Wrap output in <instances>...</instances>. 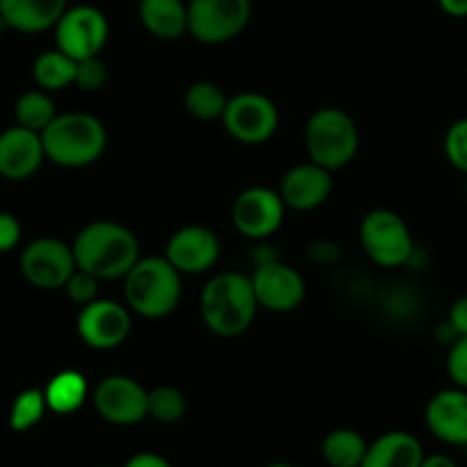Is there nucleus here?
Wrapping results in <instances>:
<instances>
[{"label": "nucleus", "instance_id": "obj_1", "mask_svg": "<svg viewBox=\"0 0 467 467\" xmlns=\"http://www.w3.org/2000/svg\"><path fill=\"white\" fill-rule=\"evenodd\" d=\"M78 269L94 274L100 281L123 278L137 265L140 242L117 222H94L82 228L73 242Z\"/></svg>", "mask_w": 467, "mask_h": 467}, {"label": "nucleus", "instance_id": "obj_2", "mask_svg": "<svg viewBox=\"0 0 467 467\" xmlns=\"http://www.w3.org/2000/svg\"><path fill=\"white\" fill-rule=\"evenodd\" d=\"M258 308L254 283L244 274H217L201 292V317L214 336H242L254 324Z\"/></svg>", "mask_w": 467, "mask_h": 467}, {"label": "nucleus", "instance_id": "obj_3", "mask_svg": "<svg viewBox=\"0 0 467 467\" xmlns=\"http://www.w3.org/2000/svg\"><path fill=\"white\" fill-rule=\"evenodd\" d=\"M46 158L59 167L78 169L96 162L108 146V130L87 112L57 114L41 132Z\"/></svg>", "mask_w": 467, "mask_h": 467}, {"label": "nucleus", "instance_id": "obj_4", "mask_svg": "<svg viewBox=\"0 0 467 467\" xmlns=\"http://www.w3.org/2000/svg\"><path fill=\"white\" fill-rule=\"evenodd\" d=\"M123 281H126L123 296H126L128 308L141 317H167L181 301V272L160 255L137 260V265L123 276Z\"/></svg>", "mask_w": 467, "mask_h": 467}, {"label": "nucleus", "instance_id": "obj_5", "mask_svg": "<svg viewBox=\"0 0 467 467\" xmlns=\"http://www.w3.org/2000/svg\"><path fill=\"white\" fill-rule=\"evenodd\" d=\"M306 150L313 162L328 171L342 169L358 153V128L337 108H322L306 123Z\"/></svg>", "mask_w": 467, "mask_h": 467}, {"label": "nucleus", "instance_id": "obj_6", "mask_svg": "<svg viewBox=\"0 0 467 467\" xmlns=\"http://www.w3.org/2000/svg\"><path fill=\"white\" fill-rule=\"evenodd\" d=\"M251 0H190V35L201 44H226L249 26Z\"/></svg>", "mask_w": 467, "mask_h": 467}, {"label": "nucleus", "instance_id": "obj_7", "mask_svg": "<svg viewBox=\"0 0 467 467\" xmlns=\"http://www.w3.org/2000/svg\"><path fill=\"white\" fill-rule=\"evenodd\" d=\"M360 242L369 258L383 267L409 263L415 244L404 219L392 210H372L360 223Z\"/></svg>", "mask_w": 467, "mask_h": 467}, {"label": "nucleus", "instance_id": "obj_8", "mask_svg": "<svg viewBox=\"0 0 467 467\" xmlns=\"http://www.w3.org/2000/svg\"><path fill=\"white\" fill-rule=\"evenodd\" d=\"M109 36V23L94 5H76L62 14L55 26V41L62 53L76 62L99 57Z\"/></svg>", "mask_w": 467, "mask_h": 467}, {"label": "nucleus", "instance_id": "obj_9", "mask_svg": "<svg viewBox=\"0 0 467 467\" xmlns=\"http://www.w3.org/2000/svg\"><path fill=\"white\" fill-rule=\"evenodd\" d=\"M222 121L233 140L242 144H265L278 128V109L267 96L244 91L228 99Z\"/></svg>", "mask_w": 467, "mask_h": 467}, {"label": "nucleus", "instance_id": "obj_10", "mask_svg": "<svg viewBox=\"0 0 467 467\" xmlns=\"http://www.w3.org/2000/svg\"><path fill=\"white\" fill-rule=\"evenodd\" d=\"M76 255L64 242L41 237L30 242L21 255V272L30 285L39 290H59L76 272Z\"/></svg>", "mask_w": 467, "mask_h": 467}, {"label": "nucleus", "instance_id": "obj_11", "mask_svg": "<svg viewBox=\"0 0 467 467\" xmlns=\"http://www.w3.org/2000/svg\"><path fill=\"white\" fill-rule=\"evenodd\" d=\"M285 208L281 192L269 187H249L235 199L231 217L242 235L251 240H265L281 228Z\"/></svg>", "mask_w": 467, "mask_h": 467}, {"label": "nucleus", "instance_id": "obj_12", "mask_svg": "<svg viewBox=\"0 0 467 467\" xmlns=\"http://www.w3.org/2000/svg\"><path fill=\"white\" fill-rule=\"evenodd\" d=\"M94 406L108 422L130 427L149 418V390H144L135 379L114 374L96 386Z\"/></svg>", "mask_w": 467, "mask_h": 467}, {"label": "nucleus", "instance_id": "obj_13", "mask_svg": "<svg viewBox=\"0 0 467 467\" xmlns=\"http://www.w3.org/2000/svg\"><path fill=\"white\" fill-rule=\"evenodd\" d=\"M130 313L117 301L96 299L82 306L78 315V336L91 349L108 351L123 345L130 333Z\"/></svg>", "mask_w": 467, "mask_h": 467}, {"label": "nucleus", "instance_id": "obj_14", "mask_svg": "<svg viewBox=\"0 0 467 467\" xmlns=\"http://www.w3.org/2000/svg\"><path fill=\"white\" fill-rule=\"evenodd\" d=\"M251 283L258 304L274 313H290L301 306L306 296V283L301 274L290 265L276 260L260 265Z\"/></svg>", "mask_w": 467, "mask_h": 467}, {"label": "nucleus", "instance_id": "obj_15", "mask_svg": "<svg viewBox=\"0 0 467 467\" xmlns=\"http://www.w3.org/2000/svg\"><path fill=\"white\" fill-rule=\"evenodd\" d=\"M222 246L217 235L205 226H185L178 228L167 242L164 258L173 265L181 274H201L208 272L219 260Z\"/></svg>", "mask_w": 467, "mask_h": 467}, {"label": "nucleus", "instance_id": "obj_16", "mask_svg": "<svg viewBox=\"0 0 467 467\" xmlns=\"http://www.w3.org/2000/svg\"><path fill=\"white\" fill-rule=\"evenodd\" d=\"M44 158L41 132L14 126L0 135V176L7 181H26L35 176Z\"/></svg>", "mask_w": 467, "mask_h": 467}, {"label": "nucleus", "instance_id": "obj_17", "mask_svg": "<svg viewBox=\"0 0 467 467\" xmlns=\"http://www.w3.org/2000/svg\"><path fill=\"white\" fill-rule=\"evenodd\" d=\"M427 427L438 441L447 445H467V390L450 388L441 390L429 400L424 410Z\"/></svg>", "mask_w": 467, "mask_h": 467}, {"label": "nucleus", "instance_id": "obj_18", "mask_svg": "<svg viewBox=\"0 0 467 467\" xmlns=\"http://www.w3.org/2000/svg\"><path fill=\"white\" fill-rule=\"evenodd\" d=\"M333 178L328 169L317 162L296 164L283 176L281 196L287 208L292 210H315L331 196Z\"/></svg>", "mask_w": 467, "mask_h": 467}, {"label": "nucleus", "instance_id": "obj_19", "mask_svg": "<svg viewBox=\"0 0 467 467\" xmlns=\"http://www.w3.org/2000/svg\"><path fill=\"white\" fill-rule=\"evenodd\" d=\"M67 9V0H0L5 26L26 35L55 27Z\"/></svg>", "mask_w": 467, "mask_h": 467}, {"label": "nucleus", "instance_id": "obj_20", "mask_svg": "<svg viewBox=\"0 0 467 467\" xmlns=\"http://www.w3.org/2000/svg\"><path fill=\"white\" fill-rule=\"evenodd\" d=\"M424 456L418 438L406 431H392L368 447L360 467H420Z\"/></svg>", "mask_w": 467, "mask_h": 467}, {"label": "nucleus", "instance_id": "obj_21", "mask_svg": "<svg viewBox=\"0 0 467 467\" xmlns=\"http://www.w3.org/2000/svg\"><path fill=\"white\" fill-rule=\"evenodd\" d=\"M140 21L158 39H178L190 32V16L182 0H140Z\"/></svg>", "mask_w": 467, "mask_h": 467}, {"label": "nucleus", "instance_id": "obj_22", "mask_svg": "<svg viewBox=\"0 0 467 467\" xmlns=\"http://www.w3.org/2000/svg\"><path fill=\"white\" fill-rule=\"evenodd\" d=\"M44 395L46 404H48V409L53 410V413H76L87 400V381L80 372L67 369V372H59L50 379Z\"/></svg>", "mask_w": 467, "mask_h": 467}, {"label": "nucleus", "instance_id": "obj_23", "mask_svg": "<svg viewBox=\"0 0 467 467\" xmlns=\"http://www.w3.org/2000/svg\"><path fill=\"white\" fill-rule=\"evenodd\" d=\"M368 442L354 429H337L324 438L322 456L331 467H360L365 454H368Z\"/></svg>", "mask_w": 467, "mask_h": 467}, {"label": "nucleus", "instance_id": "obj_24", "mask_svg": "<svg viewBox=\"0 0 467 467\" xmlns=\"http://www.w3.org/2000/svg\"><path fill=\"white\" fill-rule=\"evenodd\" d=\"M76 59L68 57V55L62 53L59 48L41 53L39 57L35 59V67H32V76H35L36 85L44 91H57L68 87L71 82H76Z\"/></svg>", "mask_w": 467, "mask_h": 467}, {"label": "nucleus", "instance_id": "obj_25", "mask_svg": "<svg viewBox=\"0 0 467 467\" xmlns=\"http://www.w3.org/2000/svg\"><path fill=\"white\" fill-rule=\"evenodd\" d=\"M226 103L228 99L222 91V87L208 80L194 82L185 94L187 112L196 119H203V121L222 119L223 109H226Z\"/></svg>", "mask_w": 467, "mask_h": 467}, {"label": "nucleus", "instance_id": "obj_26", "mask_svg": "<svg viewBox=\"0 0 467 467\" xmlns=\"http://www.w3.org/2000/svg\"><path fill=\"white\" fill-rule=\"evenodd\" d=\"M14 114H16L18 126L35 132H44L46 126L57 117L55 114V103L46 91H27V94H23L16 100Z\"/></svg>", "mask_w": 467, "mask_h": 467}, {"label": "nucleus", "instance_id": "obj_27", "mask_svg": "<svg viewBox=\"0 0 467 467\" xmlns=\"http://www.w3.org/2000/svg\"><path fill=\"white\" fill-rule=\"evenodd\" d=\"M187 410L185 395L173 386H158L149 390V418L155 422L173 424L182 420Z\"/></svg>", "mask_w": 467, "mask_h": 467}, {"label": "nucleus", "instance_id": "obj_28", "mask_svg": "<svg viewBox=\"0 0 467 467\" xmlns=\"http://www.w3.org/2000/svg\"><path fill=\"white\" fill-rule=\"evenodd\" d=\"M46 409V395L41 390H26L14 400L12 413H9V427L14 431H27L35 427L41 418H44Z\"/></svg>", "mask_w": 467, "mask_h": 467}, {"label": "nucleus", "instance_id": "obj_29", "mask_svg": "<svg viewBox=\"0 0 467 467\" xmlns=\"http://www.w3.org/2000/svg\"><path fill=\"white\" fill-rule=\"evenodd\" d=\"M445 155L451 167L467 173V117L450 126L445 135Z\"/></svg>", "mask_w": 467, "mask_h": 467}, {"label": "nucleus", "instance_id": "obj_30", "mask_svg": "<svg viewBox=\"0 0 467 467\" xmlns=\"http://www.w3.org/2000/svg\"><path fill=\"white\" fill-rule=\"evenodd\" d=\"M99 283L100 278H96L94 274L85 272V269H76L67 281V285H64V290H67L68 299L80 306H87L99 299Z\"/></svg>", "mask_w": 467, "mask_h": 467}, {"label": "nucleus", "instance_id": "obj_31", "mask_svg": "<svg viewBox=\"0 0 467 467\" xmlns=\"http://www.w3.org/2000/svg\"><path fill=\"white\" fill-rule=\"evenodd\" d=\"M105 82H108V67L103 64L100 55L99 57L80 59V62H78L76 85L80 87V89L99 91Z\"/></svg>", "mask_w": 467, "mask_h": 467}, {"label": "nucleus", "instance_id": "obj_32", "mask_svg": "<svg viewBox=\"0 0 467 467\" xmlns=\"http://www.w3.org/2000/svg\"><path fill=\"white\" fill-rule=\"evenodd\" d=\"M447 374L456 388L467 390V336H459L450 345L447 354Z\"/></svg>", "mask_w": 467, "mask_h": 467}, {"label": "nucleus", "instance_id": "obj_33", "mask_svg": "<svg viewBox=\"0 0 467 467\" xmlns=\"http://www.w3.org/2000/svg\"><path fill=\"white\" fill-rule=\"evenodd\" d=\"M21 240V223L9 213H0V254L12 251Z\"/></svg>", "mask_w": 467, "mask_h": 467}, {"label": "nucleus", "instance_id": "obj_34", "mask_svg": "<svg viewBox=\"0 0 467 467\" xmlns=\"http://www.w3.org/2000/svg\"><path fill=\"white\" fill-rule=\"evenodd\" d=\"M447 322L451 324V328H454L459 336H467V296H461V299L454 301Z\"/></svg>", "mask_w": 467, "mask_h": 467}, {"label": "nucleus", "instance_id": "obj_35", "mask_svg": "<svg viewBox=\"0 0 467 467\" xmlns=\"http://www.w3.org/2000/svg\"><path fill=\"white\" fill-rule=\"evenodd\" d=\"M123 467H171L162 456L150 454V451H141V454H135L130 461H128Z\"/></svg>", "mask_w": 467, "mask_h": 467}, {"label": "nucleus", "instance_id": "obj_36", "mask_svg": "<svg viewBox=\"0 0 467 467\" xmlns=\"http://www.w3.org/2000/svg\"><path fill=\"white\" fill-rule=\"evenodd\" d=\"M438 5L447 16L467 18V0H438Z\"/></svg>", "mask_w": 467, "mask_h": 467}, {"label": "nucleus", "instance_id": "obj_37", "mask_svg": "<svg viewBox=\"0 0 467 467\" xmlns=\"http://www.w3.org/2000/svg\"><path fill=\"white\" fill-rule=\"evenodd\" d=\"M420 467H459V465H456L447 454H431V456H424L422 465Z\"/></svg>", "mask_w": 467, "mask_h": 467}, {"label": "nucleus", "instance_id": "obj_38", "mask_svg": "<svg viewBox=\"0 0 467 467\" xmlns=\"http://www.w3.org/2000/svg\"><path fill=\"white\" fill-rule=\"evenodd\" d=\"M267 467H295V465H287V463H272V465H267Z\"/></svg>", "mask_w": 467, "mask_h": 467}, {"label": "nucleus", "instance_id": "obj_39", "mask_svg": "<svg viewBox=\"0 0 467 467\" xmlns=\"http://www.w3.org/2000/svg\"><path fill=\"white\" fill-rule=\"evenodd\" d=\"M0 26H5V21H3V16H0Z\"/></svg>", "mask_w": 467, "mask_h": 467}]
</instances>
